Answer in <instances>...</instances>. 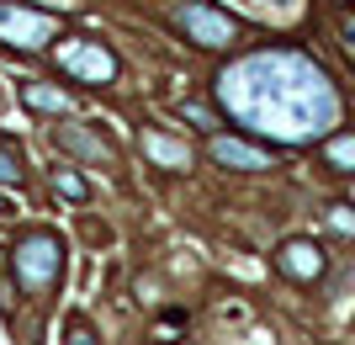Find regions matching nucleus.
Wrapping results in <instances>:
<instances>
[{
  "instance_id": "nucleus-1",
  "label": "nucleus",
  "mask_w": 355,
  "mask_h": 345,
  "mask_svg": "<svg viewBox=\"0 0 355 345\" xmlns=\"http://www.w3.org/2000/svg\"><path fill=\"white\" fill-rule=\"evenodd\" d=\"M223 101L244 122H260L282 138H308L334 122V90L324 69L297 53H260L223 75Z\"/></svg>"
},
{
  "instance_id": "nucleus-2",
  "label": "nucleus",
  "mask_w": 355,
  "mask_h": 345,
  "mask_svg": "<svg viewBox=\"0 0 355 345\" xmlns=\"http://www.w3.org/2000/svg\"><path fill=\"white\" fill-rule=\"evenodd\" d=\"M16 282L21 292H48V287L59 282L64 271V255H59V239L53 234H27V239L16 244Z\"/></svg>"
},
{
  "instance_id": "nucleus-3",
  "label": "nucleus",
  "mask_w": 355,
  "mask_h": 345,
  "mask_svg": "<svg viewBox=\"0 0 355 345\" xmlns=\"http://www.w3.org/2000/svg\"><path fill=\"white\" fill-rule=\"evenodd\" d=\"M175 27L202 48H228L239 37V22L228 11H212L207 0H180L175 6Z\"/></svg>"
},
{
  "instance_id": "nucleus-4",
  "label": "nucleus",
  "mask_w": 355,
  "mask_h": 345,
  "mask_svg": "<svg viewBox=\"0 0 355 345\" xmlns=\"http://www.w3.org/2000/svg\"><path fill=\"white\" fill-rule=\"evenodd\" d=\"M59 37V22L43 11H27V6H0V43L11 48H43Z\"/></svg>"
},
{
  "instance_id": "nucleus-5",
  "label": "nucleus",
  "mask_w": 355,
  "mask_h": 345,
  "mask_svg": "<svg viewBox=\"0 0 355 345\" xmlns=\"http://www.w3.org/2000/svg\"><path fill=\"white\" fill-rule=\"evenodd\" d=\"M59 64L74 80H90V85H106V80L117 75V59L96 43H59Z\"/></svg>"
},
{
  "instance_id": "nucleus-6",
  "label": "nucleus",
  "mask_w": 355,
  "mask_h": 345,
  "mask_svg": "<svg viewBox=\"0 0 355 345\" xmlns=\"http://www.w3.org/2000/svg\"><path fill=\"white\" fill-rule=\"evenodd\" d=\"M276 266H282L286 276H297V282H318V276H324V255H318L313 239H286Z\"/></svg>"
},
{
  "instance_id": "nucleus-7",
  "label": "nucleus",
  "mask_w": 355,
  "mask_h": 345,
  "mask_svg": "<svg viewBox=\"0 0 355 345\" xmlns=\"http://www.w3.org/2000/svg\"><path fill=\"white\" fill-rule=\"evenodd\" d=\"M212 160H218V165H244V170L270 165V154H266V149H254V144H239V138H212Z\"/></svg>"
},
{
  "instance_id": "nucleus-8",
  "label": "nucleus",
  "mask_w": 355,
  "mask_h": 345,
  "mask_svg": "<svg viewBox=\"0 0 355 345\" xmlns=\"http://www.w3.org/2000/svg\"><path fill=\"white\" fill-rule=\"evenodd\" d=\"M64 149H74V154H85V160H106V154H112V149H106V144H101V138H96V133H74V128H64Z\"/></svg>"
},
{
  "instance_id": "nucleus-9",
  "label": "nucleus",
  "mask_w": 355,
  "mask_h": 345,
  "mask_svg": "<svg viewBox=\"0 0 355 345\" xmlns=\"http://www.w3.org/2000/svg\"><path fill=\"white\" fill-rule=\"evenodd\" d=\"M27 106H37V112H74L69 96H53V90H43V85H27Z\"/></svg>"
},
{
  "instance_id": "nucleus-10",
  "label": "nucleus",
  "mask_w": 355,
  "mask_h": 345,
  "mask_svg": "<svg viewBox=\"0 0 355 345\" xmlns=\"http://www.w3.org/2000/svg\"><path fill=\"white\" fill-rule=\"evenodd\" d=\"M16 180H21V160L11 144H0V186H16Z\"/></svg>"
},
{
  "instance_id": "nucleus-11",
  "label": "nucleus",
  "mask_w": 355,
  "mask_h": 345,
  "mask_svg": "<svg viewBox=\"0 0 355 345\" xmlns=\"http://www.w3.org/2000/svg\"><path fill=\"white\" fill-rule=\"evenodd\" d=\"M148 149L159 154V160H175V165H186V149H175V144H164V138H148Z\"/></svg>"
},
{
  "instance_id": "nucleus-12",
  "label": "nucleus",
  "mask_w": 355,
  "mask_h": 345,
  "mask_svg": "<svg viewBox=\"0 0 355 345\" xmlns=\"http://www.w3.org/2000/svg\"><path fill=\"white\" fill-rule=\"evenodd\" d=\"M329 154H334L340 165H355V138H334V144H329Z\"/></svg>"
},
{
  "instance_id": "nucleus-13",
  "label": "nucleus",
  "mask_w": 355,
  "mask_h": 345,
  "mask_svg": "<svg viewBox=\"0 0 355 345\" xmlns=\"http://www.w3.org/2000/svg\"><path fill=\"white\" fill-rule=\"evenodd\" d=\"M59 192H64V196H80V202H85V180H74V176H59Z\"/></svg>"
},
{
  "instance_id": "nucleus-14",
  "label": "nucleus",
  "mask_w": 355,
  "mask_h": 345,
  "mask_svg": "<svg viewBox=\"0 0 355 345\" xmlns=\"http://www.w3.org/2000/svg\"><path fill=\"white\" fill-rule=\"evenodd\" d=\"M69 345H96V335H90L85 324H74V330H69Z\"/></svg>"
},
{
  "instance_id": "nucleus-15",
  "label": "nucleus",
  "mask_w": 355,
  "mask_h": 345,
  "mask_svg": "<svg viewBox=\"0 0 355 345\" xmlns=\"http://www.w3.org/2000/svg\"><path fill=\"white\" fill-rule=\"evenodd\" d=\"M345 37H350V48H355V16H350V22H345Z\"/></svg>"
},
{
  "instance_id": "nucleus-16",
  "label": "nucleus",
  "mask_w": 355,
  "mask_h": 345,
  "mask_svg": "<svg viewBox=\"0 0 355 345\" xmlns=\"http://www.w3.org/2000/svg\"><path fill=\"white\" fill-rule=\"evenodd\" d=\"M6 212H11V202H6V196H0V218H6Z\"/></svg>"
},
{
  "instance_id": "nucleus-17",
  "label": "nucleus",
  "mask_w": 355,
  "mask_h": 345,
  "mask_svg": "<svg viewBox=\"0 0 355 345\" xmlns=\"http://www.w3.org/2000/svg\"><path fill=\"white\" fill-rule=\"evenodd\" d=\"M0 266H6V255H0Z\"/></svg>"
}]
</instances>
